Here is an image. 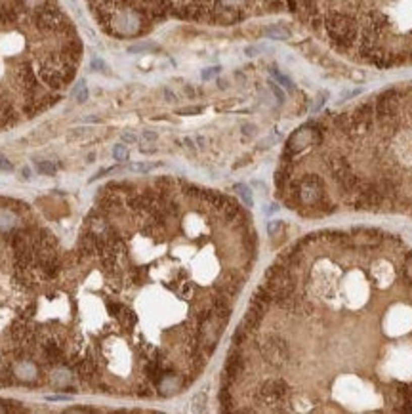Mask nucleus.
I'll return each mask as SVG.
<instances>
[{
  "label": "nucleus",
  "mask_w": 412,
  "mask_h": 414,
  "mask_svg": "<svg viewBox=\"0 0 412 414\" xmlns=\"http://www.w3.org/2000/svg\"><path fill=\"white\" fill-rule=\"evenodd\" d=\"M256 256L252 218L225 193L174 178L103 185L40 285L42 388L181 393L214 355Z\"/></svg>",
  "instance_id": "1"
},
{
  "label": "nucleus",
  "mask_w": 412,
  "mask_h": 414,
  "mask_svg": "<svg viewBox=\"0 0 412 414\" xmlns=\"http://www.w3.org/2000/svg\"><path fill=\"white\" fill-rule=\"evenodd\" d=\"M82 61V40L58 0H0V130L60 101Z\"/></svg>",
  "instance_id": "2"
},
{
  "label": "nucleus",
  "mask_w": 412,
  "mask_h": 414,
  "mask_svg": "<svg viewBox=\"0 0 412 414\" xmlns=\"http://www.w3.org/2000/svg\"><path fill=\"white\" fill-rule=\"evenodd\" d=\"M56 227L21 198L0 197V389L40 388L34 367L36 294Z\"/></svg>",
  "instance_id": "3"
},
{
  "label": "nucleus",
  "mask_w": 412,
  "mask_h": 414,
  "mask_svg": "<svg viewBox=\"0 0 412 414\" xmlns=\"http://www.w3.org/2000/svg\"><path fill=\"white\" fill-rule=\"evenodd\" d=\"M264 35L275 38V40H286V38H290V31L283 25H267L264 29Z\"/></svg>",
  "instance_id": "4"
},
{
  "label": "nucleus",
  "mask_w": 412,
  "mask_h": 414,
  "mask_svg": "<svg viewBox=\"0 0 412 414\" xmlns=\"http://www.w3.org/2000/svg\"><path fill=\"white\" fill-rule=\"evenodd\" d=\"M233 189L239 193V197L244 206L246 208L254 206V195H252V191H250V187L246 185V183H237V185H233Z\"/></svg>",
  "instance_id": "5"
},
{
  "label": "nucleus",
  "mask_w": 412,
  "mask_h": 414,
  "mask_svg": "<svg viewBox=\"0 0 412 414\" xmlns=\"http://www.w3.org/2000/svg\"><path fill=\"white\" fill-rule=\"evenodd\" d=\"M36 168H38V172L42 174V176H54L56 174V164L50 163V161H38L36 163Z\"/></svg>",
  "instance_id": "6"
},
{
  "label": "nucleus",
  "mask_w": 412,
  "mask_h": 414,
  "mask_svg": "<svg viewBox=\"0 0 412 414\" xmlns=\"http://www.w3.org/2000/svg\"><path fill=\"white\" fill-rule=\"evenodd\" d=\"M281 229H283V222H281V220H271V222L267 224V233H269V237H277V235L281 233Z\"/></svg>",
  "instance_id": "7"
},
{
  "label": "nucleus",
  "mask_w": 412,
  "mask_h": 414,
  "mask_svg": "<svg viewBox=\"0 0 412 414\" xmlns=\"http://www.w3.org/2000/svg\"><path fill=\"white\" fill-rule=\"evenodd\" d=\"M113 157L117 159V161H126L128 159V149L124 145H115V149H113Z\"/></svg>",
  "instance_id": "8"
},
{
  "label": "nucleus",
  "mask_w": 412,
  "mask_h": 414,
  "mask_svg": "<svg viewBox=\"0 0 412 414\" xmlns=\"http://www.w3.org/2000/svg\"><path fill=\"white\" fill-rule=\"evenodd\" d=\"M14 168V164L10 163L8 159H4V157H0V170H4V172H10Z\"/></svg>",
  "instance_id": "9"
},
{
  "label": "nucleus",
  "mask_w": 412,
  "mask_h": 414,
  "mask_svg": "<svg viewBox=\"0 0 412 414\" xmlns=\"http://www.w3.org/2000/svg\"><path fill=\"white\" fill-rule=\"evenodd\" d=\"M151 48H154L153 44H136L130 48V52H143V50H151Z\"/></svg>",
  "instance_id": "10"
},
{
  "label": "nucleus",
  "mask_w": 412,
  "mask_h": 414,
  "mask_svg": "<svg viewBox=\"0 0 412 414\" xmlns=\"http://www.w3.org/2000/svg\"><path fill=\"white\" fill-rule=\"evenodd\" d=\"M273 73H275V77L279 78V82H283V84H284V86H286V88H292V82H290V80H288V78H286V77H283V75H281V73H277V71H273Z\"/></svg>",
  "instance_id": "11"
},
{
  "label": "nucleus",
  "mask_w": 412,
  "mask_h": 414,
  "mask_svg": "<svg viewBox=\"0 0 412 414\" xmlns=\"http://www.w3.org/2000/svg\"><path fill=\"white\" fill-rule=\"evenodd\" d=\"M216 73H220V67H212V69L204 71V73H202V78H210V77H214Z\"/></svg>",
  "instance_id": "12"
},
{
  "label": "nucleus",
  "mask_w": 412,
  "mask_h": 414,
  "mask_svg": "<svg viewBox=\"0 0 412 414\" xmlns=\"http://www.w3.org/2000/svg\"><path fill=\"white\" fill-rule=\"evenodd\" d=\"M143 139H147V141H154V139H157V134H154V132H149V130H145V132H143Z\"/></svg>",
  "instance_id": "13"
},
{
  "label": "nucleus",
  "mask_w": 412,
  "mask_h": 414,
  "mask_svg": "<svg viewBox=\"0 0 412 414\" xmlns=\"http://www.w3.org/2000/svg\"><path fill=\"white\" fill-rule=\"evenodd\" d=\"M92 67H94V69H97V71H103V69H105V65H103L101 61H97V60H94V63H92Z\"/></svg>",
  "instance_id": "14"
},
{
  "label": "nucleus",
  "mask_w": 412,
  "mask_h": 414,
  "mask_svg": "<svg viewBox=\"0 0 412 414\" xmlns=\"http://www.w3.org/2000/svg\"><path fill=\"white\" fill-rule=\"evenodd\" d=\"M271 88H273V92H275V95H279V99H281V101H283V92H281V90H279V88L275 86L273 82H271Z\"/></svg>",
  "instance_id": "15"
},
{
  "label": "nucleus",
  "mask_w": 412,
  "mask_h": 414,
  "mask_svg": "<svg viewBox=\"0 0 412 414\" xmlns=\"http://www.w3.org/2000/svg\"><path fill=\"white\" fill-rule=\"evenodd\" d=\"M122 139H124V141H136V136H134V134H124Z\"/></svg>",
  "instance_id": "16"
},
{
  "label": "nucleus",
  "mask_w": 412,
  "mask_h": 414,
  "mask_svg": "<svg viewBox=\"0 0 412 414\" xmlns=\"http://www.w3.org/2000/svg\"><path fill=\"white\" fill-rule=\"evenodd\" d=\"M21 174H23V178H27V180L31 178V170H29V168H23V170H21Z\"/></svg>",
  "instance_id": "17"
},
{
  "label": "nucleus",
  "mask_w": 412,
  "mask_h": 414,
  "mask_svg": "<svg viewBox=\"0 0 412 414\" xmlns=\"http://www.w3.org/2000/svg\"><path fill=\"white\" fill-rule=\"evenodd\" d=\"M252 132H254L252 126H244V134H252Z\"/></svg>",
  "instance_id": "18"
}]
</instances>
